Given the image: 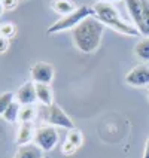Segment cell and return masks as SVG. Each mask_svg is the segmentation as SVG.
<instances>
[{
    "mask_svg": "<svg viewBox=\"0 0 149 158\" xmlns=\"http://www.w3.org/2000/svg\"><path fill=\"white\" fill-rule=\"evenodd\" d=\"M105 33V24L100 23L94 15L84 19L79 26L72 30L73 44L81 52L93 54L98 49L101 44V37Z\"/></svg>",
    "mask_w": 149,
    "mask_h": 158,
    "instance_id": "1",
    "label": "cell"
},
{
    "mask_svg": "<svg viewBox=\"0 0 149 158\" xmlns=\"http://www.w3.org/2000/svg\"><path fill=\"white\" fill-rule=\"evenodd\" d=\"M93 10H94V17L100 23H103L105 26L116 30L121 35L130 36V37H136V36L142 35L134 24H128L127 21H124L119 15V12H118V9L114 8L112 3L97 2L93 5Z\"/></svg>",
    "mask_w": 149,
    "mask_h": 158,
    "instance_id": "2",
    "label": "cell"
},
{
    "mask_svg": "<svg viewBox=\"0 0 149 158\" xmlns=\"http://www.w3.org/2000/svg\"><path fill=\"white\" fill-rule=\"evenodd\" d=\"M94 15V10L93 6H87V5H82L79 6L75 12H72L66 17H61L60 19H57L54 24L49 26V28L46 30L48 35H55V33H60V31H66V30H73L76 26H79L84 19H87L88 17H93Z\"/></svg>",
    "mask_w": 149,
    "mask_h": 158,
    "instance_id": "3",
    "label": "cell"
},
{
    "mask_svg": "<svg viewBox=\"0 0 149 158\" xmlns=\"http://www.w3.org/2000/svg\"><path fill=\"white\" fill-rule=\"evenodd\" d=\"M58 140H60L58 131L55 130V127H52V125H40V127L36 128L33 143L37 145L43 152L52 151L58 145Z\"/></svg>",
    "mask_w": 149,
    "mask_h": 158,
    "instance_id": "4",
    "label": "cell"
},
{
    "mask_svg": "<svg viewBox=\"0 0 149 158\" xmlns=\"http://www.w3.org/2000/svg\"><path fill=\"white\" fill-rule=\"evenodd\" d=\"M45 121H46L48 125H52V127H60V128H66V130L76 128L75 123L70 119V116L66 114L57 103H54V105L46 107Z\"/></svg>",
    "mask_w": 149,
    "mask_h": 158,
    "instance_id": "5",
    "label": "cell"
},
{
    "mask_svg": "<svg viewBox=\"0 0 149 158\" xmlns=\"http://www.w3.org/2000/svg\"><path fill=\"white\" fill-rule=\"evenodd\" d=\"M54 66L45 61H37L31 66L30 69V75H31V81L35 84H51L54 81Z\"/></svg>",
    "mask_w": 149,
    "mask_h": 158,
    "instance_id": "6",
    "label": "cell"
},
{
    "mask_svg": "<svg viewBox=\"0 0 149 158\" xmlns=\"http://www.w3.org/2000/svg\"><path fill=\"white\" fill-rule=\"evenodd\" d=\"M125 82L131 87H146L149 85V67L145 64L136 66L127 73Z\"/></svg>",
    "mask_w": 149,
    "mask_h": 158,
    "instance_id": "7",
    "label": "cell"
},
{
    "mask_svg": "<svg viewBox=\"0 0 149 158\" xmlns=\"http://www.w3.org/2000/svg\"><path fill=\"white\" fill-rule=\"evenodd\" d=\"M15 102H18L21 106H30L35 105V102H37V96H36V85L35 82L28 81L24 85L18 88L17 94H15Z\"/></svg>",
    "mask_w": 149,
    "mask_h": 158,
    "instance_id": "8",
    "label": "cell"
},
{
    "mask_svg": "<svg viewBox=\"0 0 149 158\" xmlns=\"http://www.w3.org/2000/svg\"><path fill=\"white\" fill-rule=\"evenodd\" d=\"M128 14L133 19V24L139 31H143V12H142V0H125Z\"/></svg>",
    "mask_w": 149,
    "mask_h": 158,
    "instance_id": "9",
    "label": "cell"
},
{
    "mask_svg": "<svg viewBox=\"0 0 149 158\" xmlns=\"http://www.w3.org/2000/svg\"><path fill=\"white\" fill-rule=\"evenodd\" d=\"M35 134H36V128L33 123H21V125H19V128L17 131L15 140H17L19 146L21 145H27V143H31L35 140Z\"/></svg>",
    "mask_w": 149,
    "mask_h": 158,
    "instance_id": "10",
    "label": "cell"
},
{
    "mask_svg": "<svg viewBox=\"0 0 149 158\" xmlns=\"http://www.w3.org/2000/svg\"><path fill=\"white\" fill-rule=\"evenodd\" d=\"M14 158H45L43 151L35 143H27L18 146Z\"/></svg>",
    "mask_w": 149,
    "mask_h": 158,
    "instance_id": "11",
    "label": "cell"
},
{
    "mask_svg": "<svg viewBox=\"0 0 149 158\" xmlns=\"http://www.w3.org/2000/svg\"><path fill=\"white\" fill-rule=\"evenodd\" d=\"M35 85H36L37 102L42 103L45 107L54 105V93L51 85H48V84H35Z\"/></svg>",
    "mask_w": 149,
    "mask_h": 158,
    "instance_id": "12",
    "label": "cell"
},
{
    "mask_svg": "<svg viewBox=\"0 0 149 158\" xmlns=\"http://www.w3.org/2000/svg\"><path fill=\"white\" fill-rule=\"evenodd\" d=\"M78 8L79 6L73 0H52L51 2V9L61 17H66L72 12H75Z\"/></svg>",
    "mask_w": 149,
    "mask_h": 158,
    "instance_id": "13",
    "label": "cell"
},
{
    "mask_svg": "<svg viewBox=\"0 0 149 158\" xmlns=\"http://www.w3.org/2000/svg\"><path fill=\"white\" fill-rule=\"evenodd\" d=\"M134 54L140 58L142 61L149 63V36L140 39L134 46Z\"/></svg>",
    "mask_w": 149,
    "mask_h": 158,
    "instance_id": "14",
    "label": "cell"
},
{
    "mask_svg": "<svg viewBox=\"0 0 149 158\" xmlns=\"http://www.w3.org/2000/svg\"><path fill=\"white\" fill-rule=\"evenodd\" d=\"M19 110H21V105H19L18 102H14V103L5 110V114L2 115V116H3L5 121L14 124V123H17V121H19Z\"/></svg>",
    "mask_w": 149,
    "mask_h": 158,
    "instance_id": "15",
    "label": "cell"
},
{
    "mask_svg": "<svg viewBox=\"0 0 149 158\" xmlns=\"http://www.w3.org/2000/svg\"><path fill=\"white\" fill-rule=\"evenodd\" d=\"M36 115L37 110L33 105L30 106H21V110H19V121L21 123H33L36 119Z\"/></svg>",
    "mask_w": 149,
    "mask_h": 158,
    "instance_id": "16",
    "label": "cell"
},
{
    "mask_svg": "<svg viewBox=\"0 0 149 158\" xmlns=\"http://www.w3.org/2000/svg\"><path fill=\"white\" fill-rule=\"evenodd\" d=\"M15 102V94L14 93H3L0 94V116L5 114V110L8 109L9 106Z\"/></svg>",
    "mask_w": 149,
    "mask_h": 158,
    "instance_id": "17",
    "label": "cell"
},
{
    "mask_svg": "<svg viewBox=\"0 0 149 158\" xmlns=\"http://www.w3.org/2000/svg\"><path fill=\"white\" fill-rule=\"evenodd\" d=\"M67 140L70 142L72 145H75L76 148H81L82 143H84V134L78 128L69 130V133H67Z\"/></svg>",
    "mask_w": 149,
    "mask_h": 158,
    "instance_id": "18",
    "label": "cell"
},
{
    "mask_svg": "<svg viewBox=\"0 0 149 158\" xmlns=\"http://www.w3.org/2000/svg\"><path fill=\"white\" fill-rule=\"evenodd\" d=\"M142 12H143V31L142 35L149 36V0H142Z\"/></svg>",
    "mask_w": 149,
    "mask_h": 158,
    "instance_id": "19",
    "label": "cell"
},
{
    "mask_svg": "<svg viewBox=\"0 0 149 158\" xmlns=\"http://www.w3.org/2000/svg\"><path fill=\"white\" fill-rule=\"evenodd\" d=\"M17 33V27L14 23H3V24H0V36H3V37H6V39H12L14 36Z\"/></svg>",
    "mask_w": 149,
    "mask_h": 158,
    "instance_id": "20",
    "label": "cell"
},
{
    "mask_svg": "<svg viewBox=\"0 0 149 158\" xmlns=\"http://www.w3.org/2000/svg\"><path fill=\"white\" fill-rule=\"evenodd\" d=\"M76 151H78V148H76L75 145H72L69 140H66L61 145V154H63V155H66V157H70V155H73Z\"/></svg>",
    "mask_w": 149,
    "mask_h": 158,
    "instance_id": "21",
    "label": "cell"
},
{
    "mask_svg": "<svg viewBox=\"0 0 149 158\" xmlns=\"http://www.w3.org/2000/svg\"><path fill=\"white\" fill-rule=\"evenodd\" d=\"M19 0H2V6L5 10H14L18 6Z\"/></svg>",
    "mask_w": 149,
    "mask_h": 158,
    "instance_id": "22",
    "label": "cell"
},
{
    "mask_svg": "<svg viewBox=\"0 0 149 158\" xmlns=\"http://www.w3.org/2000/svg\"><path fill=\"white\" fill-rule=\"evenodd\" d=\"M8 49H9V39L3 37V36H0V54L6 52Z\"/></svg>",
    "mask_w": 149,
    "mask_h": 158,
    "instance_id": "23",
    "label": "cell"
},
{
    "mask_svg": "<svg viewBox=\"0 0 149 158\" xmlns=\"http://www.w3.org/2000/svg\"><path fill=\"white\" fill-rule=\"evenodd\" d=\"M142 158H149V137L146 139V143H145V151H143V157Z\"/></svg>",
    "mask_w": 149,
    "mask_h": 158,
    "instance_id": "24",
    "label": "cell"
},
{
    "mask_svg": "<svg viewBox=\"0 0 149 158\" xmlns=\"http://www.w3.org/2000/svg\"><path fill=\"white\" fill-rule=\"evenodd\" d=\"M98 2H103V3H115V2H121V0H98Z\"/></svg>",
    "mask_w": 149,
    "mask_h": 158,
    "instance_id": "25",
    "label": "cell"
},
{
    "mask_svg": "<svg viewBox=\"0 0 149 158\" xmlns=\"http://www.w3.org/2000/svg\"><path fill=\"white\" fill-rule=\"evenodd\" d=\"M3 12H5V9H3V6H2V0H0V17H2Z\"/></svg>",
    "mask_w": 149,
    "mask_h": 158,
    "instance_id": "26",
    "label": "cell"
},
{
    "mask_svg": "<svg viewBox=\"0 0 149 158\" xmlns=\"http://www.w3.org/2000/svg\"><path fill=\"white\" fill-rule=\"evenodd\" d=\"M45 158H49V157H48V155H45Z\"/></svg>",
    "mask_w": 149,
    "mask_h": 158,
    "instance_id": "27",
    "label": "cell"
}]
</instances>
